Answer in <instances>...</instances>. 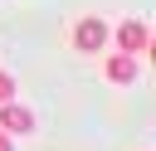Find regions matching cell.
Returning <instances> with one entry per match:
<instances>
[{
    "instance_id": "1",
    "label": "cell",
    "mask_w": 156,
    "mask_h": 151,
    "mask_svg": "<svg viewBox=\"0 0 156 151\" xmlns=\"http://www.w3.org/2000/svg\"><path fill=\"white\" fill-rule=\"evenodd\" d=\"M68 49L98 58V54L107 49V19H102V15H78V19L68 24Z\"/></svg>"
},
{
    "instance_id": "2",
    "label": "cell",
    "mask_w": 156,
    "mask_h": 151,
    "mask_svg": "<svg viewBox=\"0 0 156 151\" xmlns=\"http://www.w3.org/2000/svg\"><path fill=\"white\" fill-rule=\"evenodd\" d=\"M107 49H122V54L146 58L151 54V24L146 19H117V24H107Z\"/></svg>"
},
{
    "instance_id": "3",
    "label": "cell",
    "mask_w": 156,
    "mask_h": 151,
    "mask_svg": "<svg viewBox=\"0 0 156 151\" xmlns=\"http://www.w3.org/2000/svg\"><path fill=\"white\" fill-rule=\"evenodd\" d=\"M98 73H102V83H112V88H132V83L141 78V58H136V54H122V49H102V54H98Z\"/></svg>"
},
{
    "instance_id": "4",
    "label": "cell",
    "mask_w": 156,
    "mask_h": 151,
    "mask_svg": "<svg viewBox=\"0 0 156 151\" xmlns=\"http://www.w3.org/2000/svg\"><path fill=\"white\" fill-rule=\"evenodd\" d=\"M0 132H5V136H15V141H20V136H29V132H34V112H29L20 97L0 102Z\"/></svg>"
},
{
    "instance_id": "5",
    "label": "cell",
    "mask_w": 156,
    "mask_h": 151,
    "mask_svg": "<svg viewBox=\"0 0 156 151\" xmlns=\"http://www.w3.org/2000/svg\"><path fill=\"white\" fill-rule=\"evenodd\" d=\"M10 97H20V83H15L10 68H0V102H10Z\"/></svg>"
},
{
    "instance_id": "6",
    "label": "cell",
    "mask_w": 156,
    "mask_h": 151,
    "mask_svg": "<svg viewBox=\"0 0 156 151\" xmlns=\"http://www.w3.org/2000/svg\"><path fill=\"white\" fill-rule=\"evenodd\" d=\"M0 151H15V136H5V132H0Z\"/></svg>"
},
{
    "instance_id": "7",
    "label": "cell",
    "mask_w": 156,
    "mask_h": 151,
    "mask_svg": "<svg viewBox=\"0 0 156 151\" xmlns=\"http://www.w3.org/2000/svg\"><path fill=\"white\" fill-rule=\"evenodd\" d=\"M141 151H151V146H141Z\"/></svg>"
}]
</instances>
